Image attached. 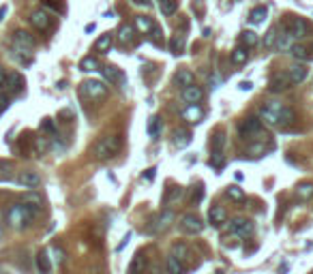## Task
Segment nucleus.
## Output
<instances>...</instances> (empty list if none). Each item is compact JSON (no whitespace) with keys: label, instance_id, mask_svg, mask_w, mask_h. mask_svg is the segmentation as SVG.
Instances as JSON below:
<instances>
[{"label":"nucleus","instance_id":"47","mask_svg":"<svg viewBox=\"0 0 313 274\" xmlns=\"http://www.w3.org/2000/svg\"><path fill=\"white\" fill-rule=\"evenodd\" d=\"M41 131L43 133H47V135H56V125H54V120L52 118H45V120L41 122Z\"/></svg>","mask_w":313,"mask_h":274},{"label":"nucleus","instance_id":"58","mask_svg":"<svg viewBox=\"0 0 313 274\" xmlns=\"http://www.w3.org/2000/svg\"><path fill=\"white\" fill-rule=\"evenodd\" d=\"M95 28H97V26H95V24H88V26H86V32H93Z\"/></svg>","mask_w":313,"mask_h":274},{"label":"nucleus","instance_id":"56","mask_svg":"<svg viewBox=\"0 0 313 274\" xmlns=\"http://www.w3.org/2000/svg\"><path fill=\"white\" fill-rule=\"evenodd\" d=\"M253 84L251 82H240V90H251Z\"/></svg>","mask_w":313,"mask_h":274},{"label":"nucleus","instance_id":"18","mask_svg":"<svg viewBox=\"0 0 313 274\" xmlns=\"http://www.w3.org/2000/svg\"><path fill=\"white\" fill-rule=\"evenodd\" d=\"M208 223L213 225L215 229H219L223 223H228V214H225V210L221 206H213L208 212Z\"/></svg>","mask_w":313,"mask_h":274},{"label":"nucleus","instance_id":"31","mask_svg":"<svg viewBox=\"0 0 313 274\" xmlns=\"http://www.w3.org/2000/svg\"><path fill=\"white\" fill-rule=\"evenodd\" d=\"M296 197H298L300 201H307L313 197V182H300L298 186H296Z\"/></svg>","mask_w":313,"mask_h":274},{"label":"nucleus","instance_id":"1","mask_svg":"<svg viewBox=\"0 0 313 274\" xmlns=\"http://www.w3.org/2000/svg\"><path fill=\"white\" fill-rule=\"evenodd\" d=\"M37 212L32 206H28V203H13V206L7 210V214H4V219H7L9 227L13 229H26L30 227V223L35 221Z\"/></svg>","mask_w":313,"mask_h":274},{"label":"nucleus","instance_id":"54","mask_svg":"<svg viewBox=\"0 0 313 274\" xmlns=\"http://www.w3.org/2000/svg\"><path fill=\"white\" fill-rule=\"evenodd\" d=\"M4 82H7V71L0 67V88H4Z\"/></svg>","mask_w":313,"mask_h":274},{"label":"nucleus","instance_id":"48","mask_svg":"<svg viewBox=\"0 0 313 274\" xmlns=\"http://www.w3.org/2000/svg\"><path fill=\"white\" fill-rule=\"evenodd\" d=\"M43 4H45V7H50L52 11H58V13H62V11H64L62 0H43Z\"/></svg>","mask_w":313,"mask_h":274},{"label":"nucleus","instance_id":"36","mask_svg":"<svg viewBox=\"0 0 313 274\" xmlns=\"http://www.w3.org/2000/svg\"><path fill=\"white\" fill-rule=\"evenodd\" d=\"M266 15H268V9L264 7V4H260V7H253L251 9L249 19H251V24H262V21L266 19Z\"/></svg>","mask_w":313,"mask_h":274},{"label":"nucleus","instance_id":"35","mask_svg":"<svg viewBox=\"0 0 313 274\" xmlns=\"http://www.w3.org/2000/svg\"><path fill=\"white\" fill-rule=\"evenodd\" d=\"M172 255H174L176 259L185 261V259H189L191 251H189V246H187L185 242H174V244H172Z\"/></svg>","mask_w":313,"mask_h":274},{"label":"nucleus","instance_id":"22","mask_svg":"<svg viewBox=\"0 0 313 274\" xmlns=\"http://www.w3.org/2000/svg\"><path fill=\"white\" fill-rule=\"evenodd\" d=\"M290 88V79L288 75H281V73H274L271 77V92H283V90Z\"/></svg>","mask_w":313,"mask_h":274},{"label":"nucleus","instance_id":"21","mask_svg":"<svg viewBox=\"0 0 313 274\" xmlns=\"http://www.w3.org/2000/svg\"><path fill=\"white\" fill-rule=\"evenodd\" d=\"M174 84L178 88H187V86L196 84V77H193V73L189 69H178V73L174 75Z\"/></svg>","mask_w":313,"mask_h":274},{"label":"nucleus","instance_id":"32","mask_svg":"<svg viewBox=\"0 0 313 274\" xmlns=\"http://www.w3.org/2000/svg\"><path fill=\"white\" fill-rule=\"evenodd\" d=\"M225 144H228V137H225V131H219L213 135V142H210V146H213V152H223Z\"/></svg>","mask_w":313,"mask_h":274},{"label":"nucleus","instance_id":"59","mask_svg":"<svg viewBox=\"0 0 313 274\" xmlns=\"http://www.w3.org/2000/svg\"><path fill=\"white\" fill-rule=\"evenodd\" d=\"M311 274H313V272H311Z\"/></svg>","mask_w":313,"mask_h":274},{"label":"nucleus","instance_id":"19","mask_svg":"<svg viewBox=\"0 0 313 274\" xmlns=\"http://www.w3.org/2000/svg\"><path fill=\"white\" fill-rule=\"evenodd\" d=\"M118 41L122 45H133L136 43V26L133 24H122L118 28Z\"/></svg>","mask_w":313,"mask_h":274},{"label":"nucleus","instance_id":"44","mask_svg":"<svg viewBox=\"0 0 313 274\" xmlns=\"http://www.w3.org/2000/svg\"><path fill=\"white\" fill-rule=\"evenodd\" d=\"M32 146H35V150H37V152H39V154H45L47 152V150H50V139H47V137H35V139H32Z\"/></svg>","mask_w":313,"mask_h":274},{"label":"nucleus","instance_id":"45","mask_svg":"<svg viewBox=\"0 0 313 274\" xmlns=\"http://www.w3.org/2000/svg\"><path fill=\"white\" fill-rule=\"evenodd\" d=\"M228 197L230 200H234V201H242L245 200V191L240 189V186H236V184H232V186H228Z\"/></svg>","mask_w":313,"mask_h":274},{"label":"nucleus","instance_id":"40","mask_svg":"<svg viewBox=\"0 0 313 274\" xmlns=\"http://www.w3.org/2000/svg\"><path fill=\"white\" fill-rule=\"evenodd\" d=\"M290 54H292V56L296 58V60H303V62H307L309 60V50H307L305 45H292L290 47Z\"/></svg>","mask_w":313,"mask_h":274},{"label":"nucleus","instance_id":"5","mask_svg":"<svg viewBox=\"0 0 313 274\" xmlns=\"http://www.w3.org/2000/svg\"><path fill=\"white\" fill-rule=\"evenodd\" d=\"M283 30L292 39H303V37H307V32H309V24H307V19L298 18V15H288L283 21Z\"/></svg>","mask_w":313,"mask_h":274},{"label":"nucleus","instance_id":"12","mask_svg":"<svg viewBox=\"0 0 313 274\" xmlns=\"http://www.w3.org/2000/svg\"><path fill=\"white\" fill-rule=\"evenodd\" d=\"M101 73H103V77L107 79L110 84H114V86H122V84H127V75L122 69H118L114 67V64H107V67L101 69Z\"/></svg>","mask_w":313,"mask_h":274},{"label":"nucleus","instance_id":"6","mask_svg":"<svg viewBox=\"0 0 313 274\" xmlns=\"http://www.w3.org/2000/svg\"><path fill=\"white\" fill-rule=\"evenodd\" d=\"M79 94L90 101L103 99L107 94V86L103 82H99V79H86V82H82V86H79Z\"/></svg>","mask_w":313,"mask_h":274},{"label":"nucleus","instance_id":"50","mask_svg":"<svg viewBox=\"0 0 313 274\" xmlns=\"http://www.w3.org/2000/svg\"><path fill=\"white\" fill-rule=\"evenodd\" d=\"M52 255H54V261H56V264H62V261H64V251L60 249V246H54Z\"/></svg>","mask_w":313,"mask_h":274},{"label":"nucleus","instance_id":"10","mask_svg":"<svg viewBox=\"0 0 313 274\" xmlns=\"http://www.w3.org/2000/svg\"><path fill=\"white\" fill-rule=\"evenodd\" d=\"M28 21H30L32 28L39 30V32H45V30L52 26V18H50V13H47V11H43V9L32 11L30 18H28Z\"/></svg>","mask_w":313,"mask_h":274},{"label":"nucleus","instance_id":"7","mask_svg":"<svg viewBox=\"0 0 313 274\" xmlns=\"http://www.w3.org/2000/svg\"><path fill=\"white\" fill-rule=\"evenodd\" d=\"M172 223H174V212L163 210L161 214H155V217L150 219V223L146 225V234H161V232H165V229H170Z\"/></svg>","mask_w":313,"mask_h":274},{"label":"nucleus","instance_id":"8","mask_svg":"<svg viewBox=\"0 0 313 274\" xmlns=\"http://www.w3.org/2000/svg\"><path fill=\"white\" fill-rule=\"evenodd\" d=\"M255 227L249 219H232L228 225V234L230 236H238V238H251Z\"/></svg>","mask_w":313,"mask_h":274},{"label":"nucleus","instance_id":"53","mask_svg":"<svg viewBox=\"0 0 313 274\" xmlns=\"http://www.w3.org/2000/svg\"><path fill=\"white\" fill-rule=\"evenodd\" d=\"M129 240H131V232H127V236H125V238H122V242H120V244H118V251H122V249H125V246H127V242H129Z\"/></svg>","mask_w":313,"mask_h":274},{"label":"nucleus","instance_id":"37","mask_svg":"<svg viewBox=\"0 0 313 274\" xmlns=\"http://www.w3.org/2000/svg\"><path fill=\"white\" fill-rule=\"evenodd\" d=\"M240 43H242V47H255L257 43H260V39H257V35L253 30H245V32H240Z\"/></svg>","mask_w":313,"mask_h":274},{"label":"nucleus","instance_id":"43","mask_svg":"<svg viewBox=\"0 0 313 274\" xmlns=\"http://www.w3.org/2000/svg\"><path fill=\"white\" fill-rule=\"evenodd\" d=\"M148 39L153 41V45H156V47H161L163 45V30H161V26H153V30L148 32Z\"/></svg>","mask_w":313,"mask_h":274},{"label":"nucleus","instance_id":"15","mask_svg":"<svg viewBox=\"0 0 313 274\" xmlns=\"http://www.w3.org/2000/svg\"><path fill=\"white\" fill-rule=\"evenodd\" d=\"M285 75H288V79H290V86H298L307 79V67L305 64H292Z\"/></svg>","mask_w":313,"mask_h":274},{"label":"nucleus","instance_id":"34","mask_svg":"<svg viewBox=\"0 0 313 274\" xmlns=\"http://www.w3.org/2000/svg\"><path fill=\"white\" fill-rule=\"evenodd\" d=\"M165 266H167V272L170 274H185V266H182V261L176 259L174 255H167Z\"/></svg>","mask_w":313,"mask_h":274},{"label":"nucleus","instance_id":"57","mask_svg":"<svg viewBox=\"0 0 313 274\" xmlns=\"http://www.w3.org/2000/svg\"><path fill=\"white\" fill-rule=\"evenodd\" d=\"M7 11H9L7 7H0V21L4 19V15H7Z\"/></svg>","mask_w":313,"mask_h":274},{"label":"nucleus","instance_id":"39","mask_svg":"<svg viewBox=\"0 0 313 274\" xmlns=\"http://www.w3.org/2000/svg\"><path fill=\"white\" fill-rule=\"evenodd\" d=\"M159 9L163 15H174L178 11V0H159Z\"/></svg>","mask_w":313,"mask_h":274},{"label":"nucleus","instance_id":"16","mask_svg":"<svg viewBox=\"0 0 313 274\" xmlns=\"http://www.w3.org/2000/svg\"><path fill=\"white\" fill-rule=\"evenodd\" d=\"M202 99H204V90L199 88V86L191 84V86H187V88H182V101H185L187 105L199 103Z\"/></svg>","mask_w":313,"mask_h":274},{"label":"nucleus","instance_id":"51","mask_svg":"<svg viewBox=\"0 0 313 274\" xmlns=\"http://www.w3.org/2000/svg\"><path fill=\"white\" fill-rule=\"evenodd\" d=\"M202 197H204V189H202V184H197L196 189H193L191 201H193V203H199V201H202Z\"/></svg>","mask_w":313,"mask_h":274},{"label":"nucleus","instance_id":"38","mask_svg":"<svg viewBox=\"0 0 313 274\" xmlns=\"http://www.w3.org/2000/svg\"><path fill=\"white\" fill-rule=\"evenodd\" d=\"M294 39H292V37H290L288 35V32H281V35H277V43H274V47H277V50L279 52H285V50H290V47H292L294 45V43H292Z\"/></svg>","mask_w":313,"mask_h":274},{"label":"nucleus","instance_id":"11","mask_svg":"<svg viewBox=\"0 0 313 274\" xmlns=\"http://www.w3.org/2000/svg\"><path fill=\"white\" fill-rule=\"evenodd\" d=\"M11 41H13V47H20V50H28V52H32V50H35V45H37L35 37H32L28 30H15L13 37H11Z\"/></svg>","mask_w":313,"mask_h":274},{"label":"nucleus","instance_id":"42","mask_svg":"<svg viewBox=\"0 0 313 274\" xmlns=\"http://www.w3.org/2000/svg\"><path fill=\"white\" fill-rule=\"evenodd\" d=\"M277 35H279V28H277V26L268 28V32L264 35V47H266V50H273V47H274V43H277Z\"/></svg>","mask_w":313,"mask_h":274},{"label":"nucleus","instance_id":"25","mask_svg":"<svg viewBox=\"0 0 313 274\" xmlns=\"http://www.w3.org/2000/svg\"><path fill=\"white\" fill-rule=\"evenodd\" d=\"M230 60H232V64H236V67H242L247 60H249V52H247V47H234L232 50V54H230Z\"/></svg>","mask_w":313,"mask_h":274},{"label":"nucleus","instance_id":"27","mask_svg":"<svg viewBox=\"0 0 313 274\" xmlns=\"http://www.w3.org/2000/svg\"><path fill=\"white\" fill-rule=\"evenodd\" d=\"M170 52L174 54V56H180V54L185 52V35H182V32H176L170 39Z\"/></svg>","mask_w":313,"mask_h":274},{"label":"nucleus","instance_id":"29","mask_svg":"<svg viewBox=\"0 0 313 274\" xmlns=\"http://www.w3.org/2000/svg\"><path fill=\"white\" fill-rule=\"evenodd\" d=\"M136 28L142 32V35H148L150 30H153V26H155V21H153V18H148V15H137L136 18Z\"/></svg>","mask_w":313,"mask_h":274},{"label":"nucleus","instance_id":"26","mask_svg":"<svg viewBox=\"0 0 313 274\" xmlns=\"http://www.w3.org/2000/svg\"><path fill=\"white\" fill-rule=\"evenodd\" d=\"M112 43H114V37H112V32H105V35H101L99 39L95 43V50L99 54H107L112 50Z\"/></svg>","mask_w":313,"mask_h":274},{"label":"nucleus","instance_id":"28","mask_svg":"<svg viewBox=\"0 0 313 274\" xmlns=\"http://www.w3.org/2000/svg\"><path fill=\"white\" fill-rule=\"evenodd\" d=\"M146 131H148V135L153 137V139H159V137H161V131H163V122H161L159 116H153V118H150Z\"/></svg>","mask_w":313,"mask_h":274},{"label":"nucleus","instance_id":"9","mask_svg":"<svg viewBox=\"0 0 313 274\" xmlns=\"http://www.w3.org/2000/svg\"><path fill=\"white\" fill-rule=\"evenodd\" d=\"M202 229H204V223H202V219H199L197 214L189 212V214H185V217L180 219V232L182 234L197 236V234H202Z\"/></svg>","mask_w":313,"mask_h":274},{"label":"nucleus","instance_id":"17","mask_svg":"<svg viewBox=\"0 0 313 274\" xmlns=\"http://www.w3.org/2000/svg\"><path fill=\"white\" fill-rule=\"evenodd\" d=\"M182 118H185L187 122H191V125H197V122L204 120V110L199 103H193V105H187V110L182 111Z\"/></svg>","mask_w":313,"mask_h":274},{"label":"nucleus","instance_id":"41","mask_svg":"<svg viewBox=\"0 0 313 274\" xmlns=\"http://www.w3.org/2000/svg\"><path fill=\"white\" fill-rule=\"evenodd\" d=\"M208 165L213 167L215 171H221L225 167V157H223V152H213L210 154V161H208Z\"/></svg>","mask_w":313,"mask_h":274},{"label":"nucleus","instance_id":"55","mask_svg":"<svg viewBox=\"0 0 313 274\" xmlns=\"http://www.w3.org/2000/svg\"><path fill=\"white\" fill-rule=\"evenodd\" d=\"M155 167H150V169H146V174H144V178H146V180H153L155 178Z\"/></svg>","mask_w":313,"mask_h":274},{"label":"nucleus","instance_id":"33","mask_svg":"<svg viewBox=\"0 0 313 274\" xmlns=\"http://www.w3.org/2000/svg\"><path fill=\"white\" fill-rule=\"evenodd\" d=\"M182 193H185V189H182V186H172V189H167L165 197H163V203H165V206H172L174 201L182 200Z\"/></svg>","mask_w":313,"mask_h":274},{"label":"nucleus","instance_id":"46","mask_svg":"<svg viewBox=\"0 0 313 274\" xmlns=\"http://www.w3.org/2000/svg\"><path fill=\"white\" fill-rule=\"evenodd\" d=\"M24 203H28V206H32L35 210H41V208H43V200H41L39 195H37V193H28V195L24 197Z\"/></svg>","mask_w":313,"mask_h":274},{"label":"nucleus","instance_id":"49","mask_svg":"<svg viewBox=\"0 0 313 274\" xmlns=\"http://www.w3.org/2000/svg\"><path fill=\"white\" fill-rule=\"evenodd\" d=\"M11 105V94L9 92H0V116L4 114V110Z\"/></svg>","mask_w":313,"mask_h":274},{"label":"nucleus","instance_id":"14","mask_svg":"<svg viewBox=\"0 0 313 274\" xmlns=\"http://www.w3.org/2000/svg\"><path fill=\"white\" fill-rule=\"evenodd\" d=\"M24 86H26V82H24V77H21L20 73H7V82H4L2 90H7L9 94H18V92L24 90Z\"/></svg>","mask_w":313,"mask_h":274},{"label":"nucleus","instance_id":"20","mask_svg":"<svg viewBox=\"0 0 313 274\" xmlns=\"http://www.w3.org/2000/svg\"><path fill=\"white\" fill-rule=\"evenodd\" d=\"M144 272H146V255L142 251H137L133 255L131 264H129V274H144Z\"/></svg>","mask_w":313,"mask_h":274},{"label":"nucleus","instance_id":"30","mask_svg":"<svg viewBox=\"0 0 313 274\" xmlns=\"http://www.w3.org/2000/svg\"><path fill=\"white\" fill-rule=\"evenodd\" d=\"M79 69H82L84 73H93V71H101V64H99V58H95V56H86V58H82V62H79Z\"/></svg>","mask_w":313,"mask_h":274},{"label":"nucleus","instance_id":"23","mask_svg":"<svg viewBox=\"0 0 313 274\" xmlns=\"http://www.w3.org/2000/svg\"><path fill=\"white\" fill-rule=\"evenodd\" d=\"M37 268H39L41 274H50L52 272V261H50V251H39L37 255Z\"/></svg>","mask_w":313,"mask_h":274},{"label":"nucleus","instance_id":"2","mask_svg":"<svg viewBox=\"0 0 313 274\" xmlns=\"http://www.w3.org/2000/svg\"><path fill=\"white\" fill-rule=\"evenodd\" d=\"M120 148H122V135H105L95 144L93 154H95V159L105 161V159L116 157L120 152Z\"/></svg>","mask_w":313,"mask_h":274},{"label":"nucleus","instance_id":"52","mask_svg":"<svg viewBox=\"0 0 313 274\" xmlns=\"http://www.w3.org/2000/svg\"><path fill=\"white\" fill-rule=\"evenodd\" d=\"M131 2L133 4H136V7H150V4H153V2H150V0H131Z\"/></svg>","mask_w":313,"mask_h":274},{"label":"nucleus","instance_id":"24","mask_svg":"<svg viewBox=\"0 0 313 274\" xmlns=\"http://www.w3.org/2000/svg\"><path fill=\"white\" fill-rule=\"evenodd\" d=\"M189 144H191V133H189L187 128H176L174 131V146L178 150H182V148H187Z\"/></svg>","mask_w":313,"mask_h":274},{"label":"nucleus","instance_id":"13","mask_svg":"<svg viewBox=\"0 0 313 274\" xmlns=\"http://www.w3.org/2000/svg\"><path fill=\"white\" fill-rule=\"evenodd\" d=\"M18 184L21 186H26V189H37V186L41 184V176L37 174V171H32V169H26V171H20L18 174Z\"/></svg>","mask_w":313,"mask_h":274},{"label":"nucleus","instance_id":"3","mask_svg":"<svg viewBox=\"0 0 313 274\" xmlns=\"http://www.w3.org/2000/svg\"><path fill=\"white\" fill-rule=\"evenodd\" d=\"M262 128H264V122L260 120V116H249V118H245V120H240L238 135L242 139L253 142V139H257V135L262 133Z\"/></svg>","mask_w":313,"mask_h":274},{"label":"nucleus","instance_id":"4","mask_svg":"<svg viewBox=\"0 0 313 274\" xmlns=\"http://www.w3.org/2000/svg\"><path fill=\"white\" fill-rule=\"evenodd\" d=\"M283 107L285 105L279 103V101H271V103H266L262 107V111H260V120L264 122V125H268V127H279Z\"/></svg>","mask_w":313,"mask_h":274}]
</instances>
